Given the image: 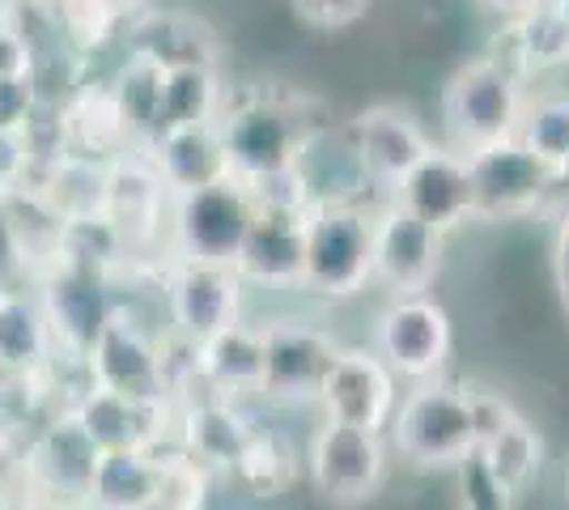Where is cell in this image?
<instances>
[{
  "mask_svg": "<svg viewBox=\"0 0 569 510\" xmlns=\"http://www.w3.org/2000/svg\"><path fill=\"white\" fill-rule=\"evenodd\" d=\"M391 447L417 468H463L476 460V421L468 388L451 383H417L391 417Z\"/></svg>",
  "mask_w": 569,
  "mask_h": 510,
  "instance_id": "6da1fadb",
  "label": "cell"
},
{
  "mask_svg": "<svg viewBox=\"0 0 569 510\" xmlns=\"http://www.w3.org/2000/svg\"><path fill=\"white\" fill-rule=\"evenodd\" d=\"M522 107H527V94H522L519 77L501 69L493 56H480L447 81L442 120L459 153H476L485 146L510 141L519 132Z\"/></svg>",
  "mask_w": 569,
  "mask_h": 510,
  "instance_id": "7a4b0ae2",
  "label": "cell"
},
{
  "mask_svg": "<svg viewBox=\"0 0 569 510\" xmlns=\"http://www.w3.org/2000/svg\"><path fill=\"white\" fill-rule=\"evenodd\" d=\"M366 286H375V209L310 213L302 290L323 302H349Z\"/></svg>",
  "mask_w": 569,
  "mask_h": 510,
  "instance_id": "3957f363",
  "label": "cell"
},
{
  "mask_svg": "<svg viewBox=\"0 0 569 510\" xmlns=\"http://www.w3.org/2000/svg\"><path fill=\"white\" fill-rule=\"evenodd\" d=\"M217 132H221L230 174L238 183H256L263 174H277L298 162L307 123L272 98H247V102L221 111Z\"/></svg>",
  "mask_w": 569,
  "mask_h": 510,
  "instance_id": "277c9868",
  "label": "cell"
},
{
  "mask_svg": "<svg viewBox=\"0 0 569 510\" xmlns=\"http://www.w3.org/2000/svg\"><path fill=\"white\" fill-rule=\"evenodd\" d=\"M451 316L429 293L391 298L375 323V353L396 370V379L433 383L442 374V366L451 362Z\"/></svg>",
  "mask_w": 569,
  "mask_h": 510,
  "instance_id": "5b68a950",
  "label": "cell"
},
{
  "mask_svg": "<svg viewBox=\"0 0 569 510\" xmlns=\"http://www.w3.org/2000/svg\"><path fill=\"white\" fill-rule=\"evenodd\" d=\"M251 221H256L251 192L238 179H226L217 188H204V192H191L174 200L170 239H174V251L188 256V260L234 264L242 243H247Z\"/></svg>",
  "mask_w": 569,
  "mask_h": 510,
  "instance_id": "8992f818",
  "label": "cell"
},
{
  "mask_svg": "<svg viewBox=\"0 0 569 510\" xmlns=\"http://www.w3.org/2000/svg\"><path fill=\"white\" fill-rule=\"evenodd\" d=\"M242 302H247V281L238 277L234 264L174 256L167 272V311L174 332L188 344H200L242 323Z\"/></svg>",
  "mask_w": 569,
  "mask_h": 510,
  "instance_id": "52a82bcc",
  "label": "cell"
},
{
  "mask_svg": "<svg viewBox=\"0 0 569 510\" xmlns=\"http://www.w3.org/2000/svg\"><path fill=\"white\" fill-rule=\"evenodd\" d=\"M476 192V221H515L548 209L552 167L540 162L519 137L468 153Z\"/></svg>",
  "mask_w": 569,
  "mask_h": 510,
  "instance_id": "ba28073f",
  "label": "cell"
},
{
  "mask_svg": "<svg viewBox=\"0 0 569 510\" xmlns=\"http://www.w3.org/2000/svg\"><path fill=\"white\" fill-rule=\"evenodd\" d=\"M307 468L315 489L328 502H336V507L366 502L379 493L382 477H387V438L379 430L323 421L310 438Z\"/></svg>",
  "mask_w": 569,
  "mask_h": 510,
  "instance_id": "9c48e42d",
  "label": "cell"
},
{
  "mask_svg": "<svg viewBox=\"0 0 569 510\" xmlns=\"http://www.w3.org/2000/svg\"><path fill=\"white\" fill-rule=\"evenodd\" d=\"M39 307L48 316V328L56 344H64L77 358H90L98 337L116 319V298L107 286V272L72 264H48L39 281Z\"/></svg>",
  "mask_w": 569,
  "mask_h": 510,
  "instance_id": "30bf717a",
  "label": "cell"
},
{
  "mask_svg": "<svg viewBox=\"0 0 569 510\" xmlns=\"http://www.w3.org/2000/svg\"><path fill=\"white\" fill-rule=\"evenodd\" d=\"M90 383L132 400H170V358L132 316L116 311L90 349Z\"/></svg>",
  "mask_w": 569,
  "mask_h": 510,
  "instance_id": "8fae6325",
  "label": "cell"
},
{
  "mask_svg": "<svg viewBox=\"0 0 569 510\" xmlns=\"http://www.w3.org/2000/svg\"><path fill=\"white\" fill-rule=\"evenodd\" d=\"M319 409L328 421L382 434L400 409V379L375 349H361V344L340 349L332 374L323 379V391H319Z\"/></svg>",
  "mask_w": 569,
  "mask_h": 510,
  "instance_id": "7c38bea8",
  "label": "cell"
},
{
  "mask_svg": "<svg viewBox=\"0 0 569 510\" xmlns=\"http://www.w3.org/2000/svg\"><path fill=\"white\" fill-rule=\"evenodd\" d=\"M268 366H263V396L272 400H319L323 379L332 374L340 344L328 328L302 319L263 323Z\"/></svg>",
  "mask_w": 569,
  "mask_h": 510,
  "instance_id": "4fadbf2b",
  "label": "cell"
},
{
  "mask_svg": "<svg viewBox=\"0 0 569 510\" xmlns=\"http://www.w3.org/2000/svg\"><path fill=\"white\" fill-rule=\"evenodd\" d=\"M442 247L447 234L403 213L400 204L382 200V209H375V281L396 290V298H412L433 286Z\"/></svg>",
  "mask_w": 569,
  "mask_h": 510,
  "instance_id": "5bb4252c",
  "label": "cell"
},
{
  "mask_svg": "<svg viewBox=\"0 0 569 510\" xmlns=\"http://www.w3.org/2000/svg\"><path fill=\"white\" fill-rule=\"evenodd\" d=\"M293 170L302 179L310 213H319V209H370L366 196L379 192V183L370 179V170H366L345 128H336V132L332 128H307Z\"/></svg>",
  "mask_w": 569,
  "mask_h": 510,
  "instance_id": "9a60e30c",
  "label": "cell"
},
{
  "mask_svg": "<svg viewBox=\"0 0 569 510\" xmlns=\"http://www.w3.org/2000/svg\"><path fill=\"white\" fill-rule=\"evenodd\" d=\"M345 132H349V141L357 146L382 196L396 192L403 174L417 170L433 153V141L421 128V120L403 107H391V102H375V107L357 111L353 120L345 123Z\"/></svg>",
  "mask_w": 569,
  "mask_h": 510,
  "instance_id": "2e32d148",
  "label": "cell"
},
{
  "mask_svg": "<svg viewBox=\"0 0 569 510\" xmlns=\"http://www.w3.org/2000/svg\"><path fill=\"white\" fill-rule=\"evenodd\" d=\"M102 213L123 234L128 251L162 239V226H170V213H174V196L162 183V174L153 170L144 149H132L116 162H107V204H102Z\"/></svg>",
  "mask_w": 569,
  "mask_h": 510,
  "instance_id": "e0dca14e",
  "label": "cell"
},
{
  "mask_svg": "<svg viewBox=\"0 0 569 510\" xmlns=\"http://www.w3.org/2000/svg\"><path fill=\"white\" fill-rule=\"evenodd\" d=\"M387 200L400 204L403 213H412L417 221H426L433 230L451 234L455 226H463V221L476 218V192H472L468 153L433 146V153H429L417 170H408Z\"/></svg>",
  "mask_w": 569,
  "mask_h": 510,
  "instance_id": "ac0fdd59",
  "label": "cell"
},
{
  "mask_svg": "<svg viewBox=\"0 0 569 510\" xmlns=\"http://www.w3.org/2000/svg\"><path fill=\"white\" fill-rule=\"evenodd\" d=\"M307 221L310 213L256 209L247 243L238 251V277L263 290H302L307 277Z\"/></svg>",
  "mask_w": 569,
  "mask_h": 510,
  "instance_id": "d6986e66",
  "label": "cell"
},
{
  "mask_svg": "<svg viewBox=\"0 0 569 510\" xmlns=\"http://www.w3.org/2000/svg\"><path fill=\"white\" fill-rule=\"evenodd\" d=\"M69 413L94 438L98 451H158V442L170 434L167 400H132L94 383Z\"/></svg>",
  "mask_w": 569,
  "mask_h": 510,
  "instance_id": "ffe728a7",
  "label": "cell"
},
{
  "mask_svg": "<svg viewBox=\"0 0 569 510\" xmlns=\"http://www.w3.org/2000/svg\"><path fill=\"white\" fill-rule=\"evenodd\" d=\"M144 153H149V162L162 174V183L170 188L174 200L234 179V174H230V162H226V149H221L217 123L167 128V132H158V137L144 146Z\"/></svg>",
  "mask_w": 569,
  "mask_h": 510,
  "instance_id": "44dd1931",
  "label": "cell"
},
{
  "mask_svg": "<svg viewBox=\"0 0 569 510\" xmlns=\"http://www.w3.org/2000/svg\"><path fill=\"white\" fill-rule=\"evenodd\" d=\"M60 128H64V146H69V153H77V158L116 162V158L137 149V141H132L128 123L119 116V102L107 81H81V86L60 102Z\"/></svg>",
  "mask_w": 569,
  "mask_h": 510,
  "instance_id": "7402d4cb",
  "label": "cell"
},
{
  "mask_svg": "<svg viewBox=\"0 0 569 510\" xmlns=\"http://www.w3.org/2000/svg\"><path fill=\"white\" fill-rule=\"evenodd\" d=\"M263 366H268V344L263 328L256 323H234L217 337L191 344V370L200 383H209L213 396H247L263 391Z\"/></svg>",
  "mask_w": 569,
  "mask_h": 510,
  "instance_id": "603a6c76",
  "label": "cell"
},
{
  "mask_svg": "<svg viewBox=\"0 0 569 510\" xmlns=\"http://www.w3.org/2000/svg\"><path fill=\"white\" fill-rule=\"evenodd\" d=\"M501 69L527 81V77L552 73V69H566L569 64V26L561 22V13L552 4H540L536 13H527L519 22H506L501 34L493 39V51Z\"/></svg>",
  "mask_w": 569,
  "mask_h": 510,
  "instance_id": "cb8c5ba5",
  "label": "cell"
},
{
  "mask_svg": "<svg viewBox=\"0 0 569 510\" xmlns=\"http://www.w3.org/2000/svg\"><path fill=\"white\" fill-rule=\"evenodd\" d=\"M128 51H144L167 69H217L213 30L191 13H141L128 30Z\"/></svg>",
  "mask_w": 569,
  "mask_h": 510,
  "instance_id": "d4e9b609",
  "label": "cell"
},
{
  "mask_svg": "<svg viewBox=\"0 0 569 510\" xmlns=\"http://www.w3.org/2000/svg\"><path fill=\"white\" fill-rule=\"evenodd\" d=\"M167 64H158L144 51H123L116 73L107 77L111 94L119 102V116L128 123L137 149H144L162 132V94H167Z\"/></svg>",
  "mask_w": 569,
  "mask_h": 510,
  "instance_id": "484cf974",
  "label": "cell"
},
{
  "mask_svg": "<svg viewBox=\"0 0 569 510\" xmlns=\"http://www.w3.org/2000/svg\"><path fill=\"white\" fill-rule=\"evenodd\" d=\"M251 434H256V426L238 413L226 396H209L183 413V447H188L191 460L204 463V468L234 472Z\"/></svg>",
  "mask_w": 569,
  "mask_h": 510,
  "instance_id": "4316f807",
  "label": "cell"
},
{
  "mask_svg": "<svg viewBox=\"0 0 569 510\" xmlns=\"http://www.w3.org/2000/svg\"><path fill=\"white\" fill-rule=\"evenodd\" d=\"M98 510H141L162 498L158 451H102L86 493Z\"/></svg>",
  "mask_w": 569,
  "mask_h": 510,
  "instance_id": "83f0119b",
  "label": "cell"
},
{
  "mask_svg": "<svg viewBox=\"0 0 569 510\" xmlns=\"http://www.w3.org/2000/svg\"><path fill=\"white\" fill-rule=\"evenodd\" d=\"M34 192L60 218V226L77 218H94L107 204V162L64 153V158H56L39 170Z\"/></svg>",
  "mask_w": 569,
  "mask_h": 510,
  "instance_id": "f1b7e54d",
  "label": "cell"
},
{
  "mask_svg": "<svg viewBox=\"0 0 569 510\" xmlns=\"http://www.w3.org/2000/svg\"><path fill=\"white\" fill-rule=\"evenodd\" d=\"M56 337L39 298L22 290H0V370L30 374L51 358Z\"/></svg>",
  "mask_w": 569,
  "mask_h": 510,
  "instance_id": "f546056e",
  "label": "cell"
},
{
  "mask_svg": "<svg viewBox=\"0 0 569 510\" xmlns=\"http://www.w3.org/2000/svg\"><path fill=\"white\" fill-rule=\"evenodd\" d=\"M98 451L94 438L81 430V421L72 413H64L60 421H51L39 447H34V468L51 481V489L60 493H90V481H94L98 468Z\"/></svg>",
  "mask_w": 569,
  "mask_h": 510,
  "instance_id": "4dcf8cb0",
  "label": "cell"
},
{
  "mask_svg": "<svg viewBox=\"0 0 569 510\" xmlns=\"http://www.w3.org/2000/svg\"><path fill=\"white\" fill-rule=\"evenodd\" d=\"M476 463L485 468V477H489L501 493L515 498V493L531 486V477L540 472V463H545V442L536 434V426L519 413L498 438H489V442L476 451Z\"/></svg>",
  "mask_w": 569,
  "mask_h": 510,
  "instance_id": "1f68e13d",
  "label": "cell"
},
{
  "mask_svg": "<svg viewBox=\"0 0 569 510\" xmlns=\"http://www.w3.org/2000/svg\"><path fill=\"white\" fill-rule=\"evenodd\" d=\"M221 77L217 69H170L162 94V132L167 128H200L221 120Z\"/></svg>",
  "mask_w": 569,
  "mask_h": 510,
  "instance_id": "d6a6232c",
  "label": "cell"
},
{
  "mask_svg": "<svg viewBox=\"0 0 569 510\" xmlns=\"http://www.w3.org/2000/svg\"><path fill=\"white\" fill-rule=\"evenodd\" d=\"M234 477L256 498H281L298 481V456L284 442V434L256 430L251 442H247V451H242V460L234 463Z\"/></svg>",
  "mask_w": 569,
  "mask_h": 510,
  "instance_id": "836d02e7",
  "label": "cell"
},
{
  "mask_svg": "<svg viewBox=\"0 0 569 510\" xmlns=\"http://www.w3.org/2000/svg\"><path fill=\"white\" fill-rule=\"evenodd\" d=\"M522 146L531 149L540 162L557 170L569 158V94H536L527 98L519 120Z\"/></svg>",
  "mask_w": 569,
  "mask_h": 510,
  "instance_id": "e575fe53",
  "label": "cell"
},
{
  "mask_svg": "<svg viewBox=\"0 0 569 510\" xmlns=\"http://www.w3.org/2000/svg\"><path fill=\"white\" fill-rule=\"evenodd\" d=\"M39 158L30 149L26 132H0V200H13L34 188Z\"/></svg>",
  "mask_w": 569,
  "mask_h": 510,
  "instance_id": "d590c367",
  "label": "cell"
},
{
  "mask_svg": "<svg viewBox=\"0 0 569 510\" xmlns=\"http://www.w3.org/2000/svg\"><path fill=\"white\" fill-rule=\"evenodd\" d=\"M43 107L34 73L26 77H0V132H26Z\"/></svg>",
  "mask_w": 569,
  "mask_h": 510,
  "instance_id": "8d00e7d4",
  "label": "cell"
},
{
  "mask_svg": "<svg viewBox=\"0 0 569 510\" xmlns=\"http://www.w3.org/2000/svg\"><path fill=\"white\" fill-rule=\"evenodd\" d=\"M468 404H472V421H476V442L485 447L489 438H498L515 417H519V409L501 396V391L493 388H468ZM476 447V451H480Z\"/></svg>",
  "mask_w": 569,
  "mask_h": 510,
  "instance_id": "74e56055",
  "label": "cell"
},
{
  "mask_svg": "<svg viewBox=\"0 0 569 510\" xmlns=\"http://www.w3.org/2000/svg\"><path fill=\"white\" fill-rule=\"evenodd\" d=\"M289 4L315 30H349L370 9V0H289Z\"/></svg>",
  "mask_w": 569,
  "mask_h": 510,
  "instance_id": "f35d334b",
  "label": "cell"
},
{
  "mask_svg": "<svg viewBox=\"0 0 569 510\" xmlns=\"http://www.w3.org/2000/svg\"><path fill=\"white\" fill-rule=\"evenodd\" d=\"M22 272H30L22 234H18V221H13L9 200H0V290H13V281H18Z\"/></svg>",
  "mask_w": 569,
  "mask_h": 510,
  "instance_id": "ab89813d",
  "label": "cell"
},
{
  "mask_svg": "<svg viewBox=\"0 0 569 510\" xmlns=\"http://www.w3.org/2000/svg\"><path fill=\"white\" fill-rule=\"evenodd\" d=\"M463 510H510V493H501L476 460L463 463Z\"/></svg>",
  "mask_w": 569,
  "mask_h": 510,
  "instance_id": "60d3db41",
  "label": "cell"
},
{
  "mask_svg": "<svg viewBox=\"0 0 569 510\" xmlns=\"http://www.w3.org/2000/svg\"><path fill=\"white\" fill-rule=\"evenodd\" d=\"M34 64H39V51L22 30L0 34V77H26L34 73Z\"/></svg>",
  "mask_w": 569,
  "mask_h": 510,
  "instance_id": "b9f144b4",
  "label": "cell"
},
{
  "mask_svg": "<svg viewBox=\"0 0 569 510\" xmlns=\"http://www.w3.org/2000/svg\"><path fill=\"white\" fill-rule=\"evenodd\" d=\"M552 272H557V290H561V302H566L569 316V209L557 218V243H552Z\"/></svg>",
  "mask_w": 569,
  "mask_h": 510,
  "instance_id": "7bdbcfd3",
  "label": "cell"
},
{
  "mask_svg": "<svg viewBox=\"0 0 569 510\" xmlns=\"http://www.w3.org/2000/svg\"><path fill=\"white\" fill-rule=\"evenodd\" d=\"M489 13H498L501 22H519V18H527V13H536L545 0H480Z\"/></svg>",
  "mask_w": 569,
  "mask_h": 510,
  "instance_id": "ee69618b",
  "label": "cell"
},
{
  "mask_svg": "<svg viewBox=\"0 0 569 510\" xmlns=\"http://www.w3.org/2000/svg\"><path fill=\"white\" fill-rule=\"evenodd\" d=\"M90 4H98L102 13H111V18L123 22V26L137 22V18L144 13V0H90Z\"/></svg>",
  "mask_w": 569,
  "mask_h": 510,
  "instance_id": "f6af8a7d",
  "label": "cell"
},
{
  "mask_svg": "<svg viewBox=\"0 0 569 510\" xmlns=\"http://www.w3.org/2000/svg\"><path fill=\"white\" fill-rule=\"evenodd\" d=\"M548 209H557V218L569 209V158L552 170V196H548Z\"/></svg>",
  "mask_w": 569,
  "mask_h": 510,
  "instance_id": "bcb514c9",
  "label": "cell"
},
{
  "mask_svg": "<svg viewBox=\"0 0 569 510\" xmlns=\"http://www.w3.org/2000/svg\"><path fill=\"white\" fill-rule=\"evenodd\" d=\"M548 4H552V9H557V13H561V22L569 26V0H548Z\"/></svg>",
  "mask_w": 569,
  "mask_h": 510,
  "instance_id": "7dc6e473",
  "label": "cell"
},
{
  "mask_svg": "<svg viewBox=\"0 0 569 510\" xmlns=\"http://www.w3.org/2000/svg\"><path fill=\"white\" fill-rule=\"evenodd\" d=\"M141 510H179V507H170L167 498H158V502H149V507H141Z\"/></svg>",
  "mask_w": 569,
  "mask_h": 510,
  "instance_id": "c3c4849f",
  "label": "cell"
}]
</instances>
